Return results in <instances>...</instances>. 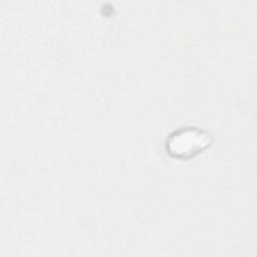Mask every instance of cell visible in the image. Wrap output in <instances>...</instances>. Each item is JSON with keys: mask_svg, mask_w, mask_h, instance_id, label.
Here are the masks:
<instances>
[{"mask_svg": "<svg viewBox=\"0 0 257 257\" xmlns=\"http://www.w3.org/2000/svg\"><path fill=\"white\" fill-rule=\"evenodd\" d=\"M208 144V138L198 130H181L171 137L168 144L171 153L177 156L194 154Z\"/></svg>", "mask_w": 257, "mask_h": 257, "instance_id": "1", "label": "cell"}]
</instances>
